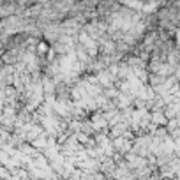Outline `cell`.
Wrapping results in <instances>:
<instances>
[{
  "mask_svg": "<svg viewBox=\"0 0 180 180\" xmlns=\"http://www.w3.org/2000/svg\"><path fill=\"white\" fill-rule=\"evenodd\" d=\"M34 147H36V148H41V147H43V148H44V147H46V138H37V140H36V141H34Z\"/></svg>",
  "mask_w": 180,
  "mask_h": 180,
  "instance_id": "6da1fadb",
  "label": "cell"
},
{
  "mask_svg": "<svg viewBox=\"0 0 180 180\" xmlns=\"http://www.w3.org/2000/svg\"><path fill=\"white\" fill-rule=\"evenodd\" d=\"M46 50H48V46H46L44 43H39V46H37V51H39V53H44Z\"/></svg>",
  "mask_w": 180,
  "mask_h": 180,
  "instance_id": "7a4b0ae2",
  "label": "cell"
},
{
  "mask_svg": "<svg viewBox=\"0 0 180 180\" xmlns=\"http://www.w3.org/2000/svg\"><path fill=\"white\" fill-rule=\"evenodd\" d=\"M177 41H178V46H180V30L177 32Z\"/></svg>",
  "mask_w": 180,
  "mask_h": 180,
  "instance_id": "3957f363",
  "label": "cell"
}]
</instances>
